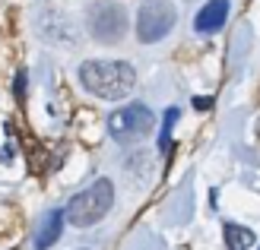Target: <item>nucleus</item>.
<instances>
[{
    "label": "nucleus",
    "mask_w": 260,
    "mask_h": 250,
    "mask_svg": "<svg viewBox=\"0 0 260 250\" xmlns=\"http://www.w3.org/2000/svg\"><path fill=\"white\" fill-rule=\"evenodd\" d=\"M80 83L99 98H127L137 86V70L124 60H86L80 67Z\"/></svg>",
    "instance_id": "f257e3e1"
},
{
    "label": "nucleus",
    "mask_w": 260,
    "mask_h": 250,
    "mask_svg": "<svg viewBox=\"0 0 260 250\" xmlns=\"http://www.w3.org/2000/svg\"><path fill=\"white\" fill-rule=\"evenodd\" d=\"M111 206H114V184L108 177H99L67 203L63 219L76 228H89V225H95V222L105 219Z\"/></svg>",
    "instance_id": "f03ea898"
},
{
    "label": "nucleus",
    "mask_w": 260,
    "mask_h": 250,
    "mask_svg": "<svg viewBox=\"0 0 260 250\" xmlns=\"http://www.w3.org/2000/svg\"><path fill=\"white\" fill-rule=\"evenodd\" d=\"M175 22H178V13L168 0H146L137 16V38L143 45H155L175 29Z\"/></svg>",
    "instance_id": "7ed1b4c3"
},
{
    "label": "nucleus",
    "mask_w": 260,
    "mask_h": 250,
    "mask_svg": "<svg viewBox=\"0 0 260 250\" xmlns=\"http://www.w3.org/2000/svg\"><path fill=\"white\" fill-rule=\"evenodd\" d=\"M89 35L102 45H118L127 35V13L121 4L111 0H99L89 10Z\"/></svg>",
    "instance_id": "20e7f679"
},
{
    "label": "nucleus",
    "mask_w": 260,
    "mask_h": 250,
    "mask_svg": "<svg viewBox=\"0 0 260 250\" xmlns=\"http://www.w3.org/2000/svg\"><path fill=\"white\" fill-rule=\"evenodd\" d=\"M152 127H155V117L146 104H127V108L108 117V133L118 142H137L143 136H149Z\"/></svg>",
    "instance_id": "39448f33"
},
{
    "label": "nucleus",
    "mask_w": 260,
    "mask_h": 250,
    "mask_svg": "<svg viewBox=\"0 0 260 250\" xmlns=\"http://www.w3.org/2000/svg\"><path fill=\"white\" fill-rule=\"evenodd\" d=\"M229 4L232 0H210V4H203V10L197 13V19H193V29L203 32V35L222 29L225 19H229Z\"/></svg>",
    "instance_id": "423d86ee"
},
{
    "label": "nucleus",
    "mask_w": 260,
    "mask_h": 250,
    "mask_svg": "<svg viewBox=\"0 0 260 250\" xmlns=\"http://www.w3.org/2000/svg\"><path fill=\"white\" fill-rule=\"evenodd\" d=\"M60 231H63V212H60V209H51V212L42 219L38 231H35V250H48V247H54L57 238H60Z\"/></svg>",
    "instance_id": "0eeeda50"
},
{
    "label": "nucleus",
    "mask_w": 260,
    "mask_h": 250,
    "mask_svg": "<svg viewBox=\"0 0 260 250\" xmlns=\"http://www.w3.org/2000/svg\"><path fill=\"white\" fill-rule=\"evenodd\" d=\"M225 244L229 250H248L254 244V231L241 225H225Z\"/></svg>",
    "instance_id": "6e6552de"
},
{
    "label": "nucleus",
    "mask_w": 260,
    "mask_h": 250,
    "mask_svg": "<svg viewBox=\"0 0 260 250\" xmlns=\"http://www.w3.org/2000/svg\"><path fill=\"white\" fill-rule=\"evenodd\" d=\"M178 121V108H168L165 111V124H162V136H159V149L168 152V146H172V127Z\"/></svg>",
    "instance_id": "1a4fd4ad"
},
{
    "label": "nucleus",
    "mask_w": 260,
    "mask_h": 250,
    "mask_svg": "<svg viewBox=\"0 0 260 250\" xmlns=\"http://www.w3.org/2000/svg\"><path fill=\"white\" fill-rule=\"evenodd\" d=\"M193 108H197V111H210V108H213V98L197 95V98H193Z\"/></svg>",
    "instance_id": "9d476101"
}]
</instances>
